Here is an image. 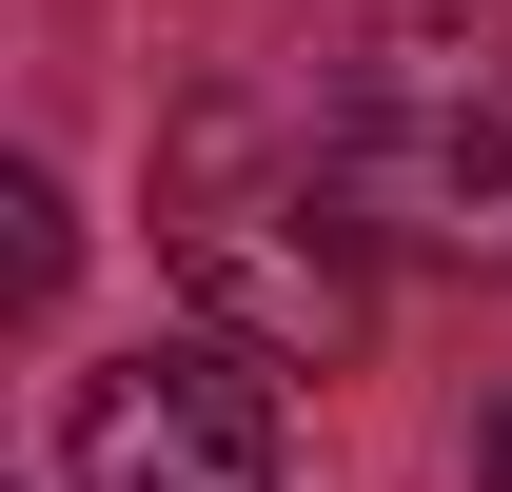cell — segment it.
Here are the masks:
<instances>
[{"label":"cell","instance_id":"3957f363","mask_svg":"<svg viewBox=\"0 0 512 492\" xmlns=\"http://www.w3.org/2000/svg\"><path fill=\"white\" fill-rule=\"evenodd\" d=\"M60 473H79V492H296V433H276V355L197 315V335H158V355L79 374Z\"/></svg>","mask_w":512,"mask_h":492},{"label":"cell","instance_id":"5b68a950","mask_svg":"<svg viewBox=\"0 0 512 492\" xmlns=\"http://www.w3.org/2000/svg\"><path fill=\"white\" fill-rule=\"evenodd\" d=\"M473 473H493V492H512V414H493V433H473Z\"/></svg>","mask_w":512,"mask_h":492},{"label":"cell","instance_id":"6da1fadb","mask_svg":"<svg viewBox=\"0 0 512 492\" xmlns=\"http://www.w3.org/2000/svg\"><path fill=\"white\" fill-rule=\"evenodd\" d=\"M158 256L217 335H256L276 374H335L375 335V217H355L335 99H276V79L178 99L158 119Z\"/></svg>","mask_w":512,"mask_h":492},{"label":"cell","instance_id":"7a4b0ae2","mask_svg":"<svg viewBox=\"0 0 512 492\" xmlns=\"http://www.w3.org/2000/svg\"><path fill=\"white\" fill-rule=\"evenodd\" d=\"M335 158L394 256L512 276V20H375L335 79Z\"/></svg>","mask_w":512,"mask_h":492},{"label":"cell","instance_id":"277c9868","mask_svg":"<svg viewBox=\"0 0 512 492\" xmlns=\"http://www.w3.org/2000/svg\"><path fill=\"white\" fill-rule=\"evenodd\" d=\"M0 296H20V315L60 296V197H40V178H0Z\"/></svg>","mask_w":512,"mask_h":492}]
</instances>
